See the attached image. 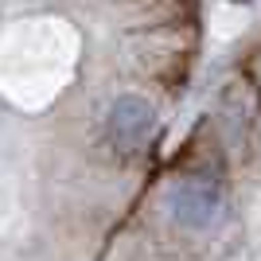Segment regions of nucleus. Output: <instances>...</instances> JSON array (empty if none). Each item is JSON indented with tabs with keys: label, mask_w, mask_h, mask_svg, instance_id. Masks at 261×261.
Masks as SVG:
<instances>
[{
	"label": "nucleus",
	"mask_w": 261,
	"mask_h": 261,
	"mask_svg": "<svg viewBox=\"0 0 261 261\" xmlns=\"http://www.w3.org/2000/svg\"><path fill=\"white\" fill-rule=\"evenodd\" d=\"M164 207H168V218H172L175 226L207 230V226L218 222V215L226 207V187L207 172L184 175V179H175V184L168 187Z\"/></svg>",
	"instance_id": "f257e3e1"
},
{
	"label": "nucleus",
	"mask_w": 261,
	"mask_h": 261,
	"mask_svg": "<svg viewBox=\"0 0 261 261\" xmlns=\"http://www.w3.org/2000/svg\"><path fill=\"white\" fill-rule=\"evenodd\" d=\"M152 129H156V109L148 106V98H141V94H121L106 113L109 144L125 156L141 152L144 144H148V137H152Z\"/></svg>",
	"instance_id": "f03ea898"
},
{
	"label": "nucleus",
	"mask_w": 261,
	"mask_h": 261,
	"mask_svg": "<svg viewBox=\"0 0 261 261\" xmlns=\"http://www.w3.org/2000/svg\"><path fill=\"white\" fill-rule=\"evenodd\" d=\"M242 4H246V0H242Z\"/></svg>",
	"instance_id": "7ed1b4c3"
}]
</instances>
